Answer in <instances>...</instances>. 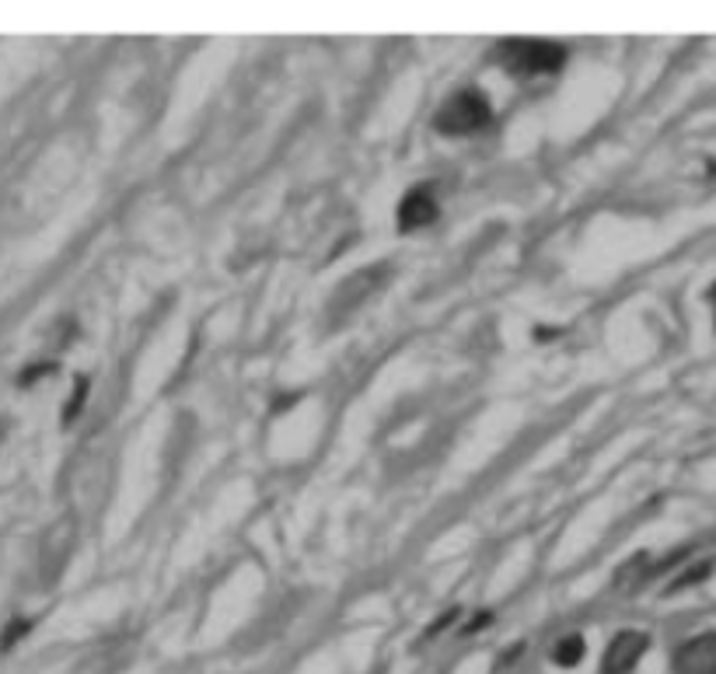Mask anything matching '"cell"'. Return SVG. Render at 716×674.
I'll use <instances>...</instances> for the list:
<instances>
[{
	"instance_id": "1",
	"label": "cell",
	"mask_w": 716,
	"mask_h": 674,
	"mask_svg": "<svg viewBox=\"0 0 716 674\" xmlns=\"http://www.w3.org/2000/svg\"><path fill=\"white\" fill-rule=\"evenodd\" d=\"M493 109H489V98L479 88H465L455 91L441 109L434 112V126L444 137H465V133H476L489 123Z\"/></svg>"
},
{
	"instance_id": "2",
	"label": "cell",
	"mask_w": 716,
	"mask_h": 674,
	"mask_svg": "<svg viewBox=\"0 0 716 674\" xmlns=\"http://www.w3.org/2000/svg\"><path fill=\"white\" fill-rule=\"evenodd\" d=\"M496 60L510 74H552V70H559L566 63V49L542 39H514L496 49Z\"/></svg>"
},
{
	"instance_id": "3",
	"label": "cell",
	"mask_w": 716,
	"mask_h": 674,
	"mask_svg": "<svg viewBox=\"0 0 716 674\" xmlns=\"http://www.w3.org/2000/svg\"><path fill=\"white\" fill-rule=\"evenodd\" d=\"M650 640L647 633H636V629H622V633L612 636L605 650V661H601V671L605 674H629L640 664V657L647 654Z\"/></svg>"
},
{
	"instance_id": "4",
	"label": "cell",
	"mask_w": 716,
	"mask_h": 674,
	"mask_svg": "<svg viewBox=\"0 0 716 674\" xmlns=\"http://www.w3.org/2000/svg\"><path fill=\"white\" fill-rule=\"evenodd\" d=\"M675 674H716V633H703L682 643L671 661Z\"/></svg>"
},
{
	"instance_id": "5",
	"label": "cell",
	"mask_w": 716,
	"mask_h": 674,
	"mask_svg": "<svg viewBox=\"0 0 716 674\" xmlns=\"http://www.w3.org/2000/svg\"><path fill=\"white\" fill-rule=\"evenodd\" d=\"M437 200L430 196V189H413L406 193V200L399 203V227L402 231H420V227L437 221Z\"/></svg>"
},
{
	"instance_id": "6",
	"label": "cell",
	"mask_w": 716,
	"mask_h": 674,
	"mask_svg": "<svg viewBox=\"0 0 716 674\" xmlns=\"http://www.w3.org/2000/svg\"><path fill=\"white\" fill-rule=\"evenodd\" d=\"M584 654H587V640L577 633L566 636V640H559L556 647H552V661H556L559 668H577Z\"/></svg>"
},
{
	"instance_id": "7",
	"label": "cell",
	"mask_w": 716,
	"mask_h": 674,
	"mask_svg": "<svg viewBox=\"0 0 716 674\" xmlns=\"http://www.w3.org/2000/svg\"><path fill=\"white\" fill-rule=\"evenodd\" d=\"M84 395H88V378H77L74 395H70V406L63 409V423H74L77 420V413H81V406H84Z\"/></svg>"
},
{
	"instance_id": "8",
	"label": "cell",
	"mask_w": 716,
	"mask_h": 674,
	"mask_svg": "<svg viewBox=\"0 0 716 674\" xmlns=\"http://www.w3.org/2000/svg\"><path fill=\"white\" fill-rule=\"evenodd\" d=\"M28 629H32V622H28V619H14V622H7V629H4V633H0V650H11L14 643H18L21 636L28 633Z\"/></svg>"
},
{
	"instance_id": "9",
	"label": "cell",
	"mask_w": 716,
	"mask_h": 674,
	"mask_svg": "<svg viewBox=\"0 0 716 674\" xmlns=\"http://www.w3.org/2000/svg\"><path fill=\"white\" fill-rule=\"evenodd\" d=\"M713 301H716V287H713Z\"/></svg>"
}]
</instances>
